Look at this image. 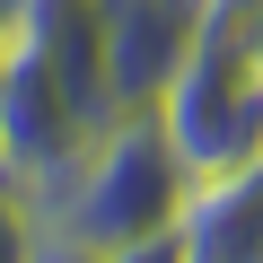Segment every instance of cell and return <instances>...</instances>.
<instances>
[{
	"label": "cell",
	"mask_w": 263,
	"mask_h": 263,
	"mask_svg": "<svg viewBox=\"0 0 263 263\" xmlns=\"http://www.w3.org/2000/svg\"><path fill=\"white\" fill-rule=\"evenodd\" d=\"M0 18H9V27H27V18H35V0H0Z\"/></svg>",
	"instance_id": "obj_6"
},
{
	"label": "cell",
	"mask_w": 263,
	"mask_h": 263,
	"mask_svg": "<svg viewBox=\"0 0 263 263\" xmlns=\"http://www.w3.org/2000/svg\"><path fill=\"white\" fill-rule=\"evenodd\" d=\"M202 0H97V44H105V88L123 114H149L193 44Z\"/></svg>",
	"instance_id": "obj_3"
},
{
	"label": "cell",
	"mask_w": 263,
	"mask_h": 263,
	"mask_svg": "<svg viewBox=\"0 0 263 263\" xmlns=\"http://www.w3.org/2000/svg\"><path fill=\"white\" fill-rule=\"evenodd\" d=\"M18 53H27V27L0 18V105H9V79H18Z\"/></svg>",
	"instance_id": "obj_5"
},
{
	"label": "cell",
	"mask_w": 263,
	"mask_h": 263,
	"mask_svg": "<svg viewBox=\"0 0 263 263\" xmlns=\"http://www.w3.org/2000/svg\"><path fill=\"white\" fill-rule=\"evenodd\" d=\"M176 263H263V158L184 184Z\"/></svg>",
	"instance_id": "obj_4"
},
{
	"label": "cell",
	"mask_w": 263,
	"mask_h": 263,
	"mask_svg": "<svg viewBox=\"0 0 263 263\" xmlns=\"http://www.w3.org/2000/svg\"><path fill=\"white\" fill-rule=\"evenodd\" d=\"M149 114L167 123L184 176L263 158V0H202L193 44Z\"/></svg>",
	"instance_id": "obj_2"
},
{
	"label": "cell",
	"mask_w": 263,
	"mask_h": 263,
	"mask_svg": "<svg viewBox=\"0 0 263 263\" xmlns=\"http://www.w3.org/2000/svg\"><path fill=\"white\" fill-rule=\"evenodd\" d=\"M184 158L158 114H114L97 141L27 193L35 211V254L62 263H132V254H176V211H184Z\"/></svg>",
	"instance_id": "obj_1"
}]
</instances>
